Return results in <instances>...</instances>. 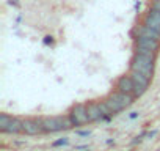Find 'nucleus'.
Returning a JSON list of instances; mask_svg holds the SVG:
<instances>
[{"label": "nucleus", "instance_id": "1", "mask_svg": "<svg viewBox=\"0 0 160 151\" xmlns=\"http://www.w3.org/2000/svg\"><path fill=\"white\" fill-rule=\"evenodd\" d=\"M42 121V128H44V132H49V134H53V132H60L63 129H71L74 124L69 118V115H55V117H44L41 118Z\"/></svg>", "mask_w": 160, "mask_h": 151}, {"label": "nucleus", "instance_id": "2", "mask_svg": "<svg viewBox=\"0 0 160 151\" xmlns=\"http://www.w3.org/2000/svg\"><path fill=\"white\" fill-rule=\"evenodd\" d=\"M154 68H155V60L146 58L140 54H133V57L130 60V71H138V72L148 76L149 79H152Z\"/></svg>", "mask_w": 160, "mask_h": 151}, {"label": "nucleus", "instance_id": "3", "mask_svg": "<svg viewBox=\"0 0 160 151\" xmlns=\"http://www.w3.org/2000/svg\"><path fill=\"white\" fill-rule=\"evenodd\" d=\"M69 118L72 121V124L77 128V126H83V124H88L91 123L90 121V115H88V110H87V104H74L69 110Z\"/></svg>", "mask_w": 160, "mask_h": 151}, {"label": "nucleus", "instance_id": "4", "mask_svg": "<svg viewBox=\"0 0 160 151\" xmlns=\"http://www.w3.org/2000/svg\"><path fill=\"white\" fill-rule=\"evenodd\" d=\"M22 132L27 134V135L42 134L44 132V128H42L41 118L39 120H35V118H25V120H22Z\"/></svg>", "mask_w": 160, "mask_h": 151}, {"label": "nucleus", "instance_id": "5", "mask_svg": "<svg viewBox=\"0 0 160 151\" xmlns=\"http://www.w3.org/2000/svg\"><path fill=\"white\" fill-rule=\"evenodd\" d=\"M133 87H135V82L132 79V76H121V77L116 81V88L118 91H122V93H133Z\"/></svg>", "mask_w": 160, "mask_h": 151}, {"label": "nucleus", "instance_id": "6", "mask_svg": "<svg viewBox=\"0 0 160 151\" xmlns=\"http://www.w3.org/2000/svg\"><path fill=\"white\" fill-rule=\"evenodd\" d=\"M135 46L146 47V49H151L154 52H158L160 41L158 39H154V38H148V36H135Z\"/></svg>", "mask_w": 160, "mask_h": 151}, {"label": "nucleus", "instance_id": "7", "mask_svg": "<svg viewBox=\"0 0 160 151\" xmlns=\"http://www.w3.org/2000/svg\"><path fill=\"white\" fill-rule=\"evenodd\" d=\"M87 110H88V115H90V121L91 123H96V121H101L104 120V115H102V110H101V106L98 101H91L87 104Z\"/></svg>", "mask_w": 160, "mask_h": 151}, {"label": "nucleus", "instance_id": "8", "mask_svg": "<svg viewBox=\"0 0 160 151\" xmlns=\"http://www.w3.org/2000/svg\"><path fill=\"white\" fill-rule=\"evenodd\" d=\"M110 96H113V98H115V99H116L124 109H129V107L133 104V99H135L133 95H130V93H122V91H118V90L112 91Z\"/></svg>", "mask_w": 160, "mask_h": 151}, {"label": "nucleus", "instance_id": "9", "mask_svg": "<svg viewBox=\"0 0 160 151\" xmlns=\"http://www.w3.org/2000/svg\"><path fill=\"white\" fill-rule=\"evenodd\" d=\"M21 132H22V120L13 117L3 134H13V135H16V134H21Z\"/></svg>", "mask_w": 160, "mask_h": 151}, {"label": "nucleus", "instance_id": "10", "mask_svg": "<svg viewBox=\"0 0 160 151\" xmlns=\"http://www.w3.org/2000/svg\"><path fill=\"white\" fill-rule=\"evenodd\" d=\"M104 101H105V104L108 106V109L113 112V115H116V113H119V112H122V110H124V107H122V106H121V104L113 98V96H110V95H108Z\"/></svg>", "mask_w": 160, "mask_h": 151}, {"label": "nucleus", "instance_id": "11", "mask_svg": "<svg viewBox=\"0 0 160 151\" xmlns=\"http://www.w3.org/2000/svg\"><path fill=\"white\" fill-rule=\"evenodd\" d=\"M130 76H132L133 82L141 84V85H144L146 88H148L149 84H151V79L148 77V76H144V74H141V72H138V71H130Z\"/></svg>", "mask_w": 160, "mask_h": 151}, {"label": "nucleus", "instance_id": "12", "mask_svg": "<svg viewBox=\"0 0 160 151\" xmlns=\"http://www.w3.org/2000/svg\"><path fill=\"white\" fill-rule=\"evenodd\" d=\"M135 54H140V55H143V57H146V58H151V60H155V58H157V52H154V50H151V49H146V47H138V46H135Z\"/></svg>", "mask_w": 160, "mask_h": 151}, {"label": "nucleus", "instance_id": "13", "mask_svg": "<svg viewBox=\"0 0 160 151\" xmlns=\"http://www.w3.org/2000/svg\"><path fill=\"white\" fill-rule=\"evenodd\" d=\"M99 106H101V110H102V115H104V120L105 121H108L112 117H115L113 115V112L108 109V106L105 104V101H99Z\"/></svg>", "mask_w": 160, "mask_h": 151}, {"label": "nucleus", "instance_id": "14", "mask_svg": "<svg viewBox=\"0 0 160 151\" xmlns=\"http://www.w3.org/2000/svg\"><path fill=\"white\" fill-rule=\"evenodd\" d=\"M11 115H8V113H2L0 115V132H5V129H7V126L10 124V121H11Z\"/></svg>", "mask_w": 160, "mask_h": 151}, {"label": "nucleus", "instance_id": "15", "mask_svg": "<svg viewBox=\"0 0 160 151\" xmlns=\"http://www.w3.org/2000/svg\"><path fill=\"white\" fill-rule=\"evenodd\" d=\"M146 90H148V88H146L144 85H141V84H137V82H135V87H133V93H132V95H133L135 98H141V96L146 93Z\"/></svg>", "mask_w": 160, "mask_h": 151}, {"label": "nucleus", "instance_id": "16", "mask_svg": "<svg viewBox=\"0 0 160 151\" xmlns=\"http://www.w3.org/2000/svg\"><path fill=\"white\" fill-rule=\"evenodd\" d=\"M68 143V137H63V138H60V140H55L53 143H52V146H61V145H66Z\"/></svg>", "mask_w": 160, "mask_h": 151}, {"label": "nucleus", "instance_id": "17", "mask_svg": "<svg viewBox=\"0 0 160 151\" xmlns=\"http://www.w3.org/2000/svg\"><path fill=\"white\" fill-rule=\"evenodd\" d=\"M77 134H78L80 137H88V135L91 134V131H77Z\"/></svg>", "mask_w": 160, "mask_h": 151}, {"label": "nucleus", "instance_id": "18", "mask_svg": "<svg viewBox=\"0 0 160 151\" xmlns=\"http://www.w3.org/2000/svg\"><path fill=\"white\" fill-rule=\"evenodd\" d=\"M44 44H47V46H49V44H53V38L47 35V36L44 38Z\"/></svg>", "mask_w": 160, "mask_h": 151}, {"label": "nucleus", "instance_id": "19", "mask_svg": "<svg viewBox=\"0 0 160 151\" xmlns=\"http://www.w3.org/2000/svg\"><path fill=\"white\" fill-rule=\"evenodd\" d=\"M151 8H155V10H158V11H160V0H154Z\"/></svg>", "mask_w": 160, "mask_h": 151}, {"label": "nucleus", "instance_id": "20", "mask_svg": "<svg viewBox=\"0 0 160 151\" xmlns=\"http://www.w3.org/2000/svg\"><path fill=\"white\" fill-rule=\"evenodd\" d=\"M140 117V113L138 112H130V115H129V118L130 120H135V118H138Z\"/></svg>", "mask_w": 160, "mask_h": 151}, {"label": "nucleus", "instance_id": "21", "mask_svg": "<svg viewBox=\"0 0 160 151\" xmlns=\"http://www.w3.org/2000/svg\"><path fill=\"white\" fill-rule=\"evenodd\" d=\"M155 134H157V132H155V131H152V132H149V134H146V135H148V137H149V138H151V137H154V135H155Z\"/></svg>", "mask_w": 160, "mask_h": 151}, {"label": "nucleus", "instance_id": "22", "mask_svg": "<svg viewBox=\"0 0 160 151\" xmlns=\"http://www.w3.org/2000/svg\"><path fill=\"white\" fill-rule=\"evenodd\" d=\"M88 151H90V149H88Z\"/></svg>", "mask_w": 160, "mask_h": 151}]
</instances>
